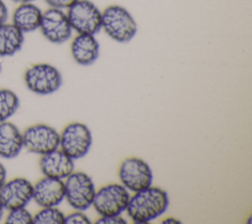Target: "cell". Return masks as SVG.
<instances>
[{
	"mask_svg": "<svg viewBox=\"0 0 252 224\" xmlns=\"http://www.w3.org/2000/svg\"><path fill=\"white\" fill-rule=\"evenodd\" d=\"M169 204L167 192L159 187H148L130 196L126 211L136 223H148L163 214Z\"/></svg>",
	"mask_w": 252,
	"mask_h": 224,
	"instance_id": "obj_1",
	"label": "cell"
},
{
	"mask_svg": "<svg viewBox=\"0 0 252 224\" xmlns=\"http://www.w3.org/2000/svg\"><path fill=\"white\" fill-rule=\"evenodd\" d=\"M101 29L117 42H128L134 38L138 27L130 12L120 5L107 6L101 12Z\"/></svg>",
	"mask_w": 252,
	"mask_h": 224,
	"instance_id": "obj_2",
	"label": "cell"
},
{
	"mask_svg": "<svg viewBox=\"0 0 252 224\" xmlns=\"http://www.w3.org/2000/svg\"><path fill=\"white\" fill-rule=\"evenodd\" d=\"M27 88L37 95L55 93L62 85L59 70L48 63H37L29 67L24 75Z\"/></svg>",
	"mask_w": 252,
	"mask_h": 224,
	"instance_id": "obj_3",
	"label": "cell"
},
{
	"mask_svg": "<svg viewBox=\"0 0 252 224\" xmlns=\"http://www.w3.org/2000/svg\"><path fill=\"white\" fill-rule=\"evenodd\" d=\"M72 30L95 35L101 30V11L90 0H77L66 13Z\"/></svg>",
	"mask_w": 252,
	"mask_h": 224,
	"instance_id": "obj_4",
	"label": "cell"
},
{
	"mask_svg": "<svg viewBox=\"0 0 252 224\" xmlns=\"http://www.w3.org/2000/svg\"><path fill=\"white\" fill-rule=\"evenodd\" d=\"M65 198L77 210L88 209L94 200L95 187L92 178L84 172L71 173L64 182Z\"/></svg>",
	"mask_w": 252,
	"mask_h": 224,
	"instance_id": "obj_5",
	"label": "cell"
},
{
	"mask_svg": "<svg viewBox=\"0 0 252 224\" xmlns=\"http://www.w3.org/2000/svg\"><path fill=\"white\" fill-rule=\"evenodd\" d=\"M130 194L121 184H109L95 190L92 205L100 216L120 215L127 207Z\"/></svg>",
	"mask_w": 252,
	"mask_h": 224,
	"instance_id": "obj_6",
	"label": "cell"
},
{
	"mask_svg": "<svg viewBox=\"0 0 252 224\" xmlns=\"http://www.w3.org/2000/svg\"><path fill=\"white\" fill-rule=\"evenodd\" d=\"M92 133L89 127L81 122L67 124L60 134L59 146L71 159L76 160L86 156L92 146Z\"/></svg>",
	"mask_w": 252,
	"mask_h": 224,
	"instance_id": "obj_7",
	"label": "cell"
},
{
	"mask_svg": "<svg viewBox=\"0 0 252 224\" xmlns=\"http://www.w3.org/2000/svg\"><path fill=\"white\" fill-rule=\"evenodd\" d=\"M118 176L121 185L133 192L146 188L153 183L151 167L147 162L136 157L127 158L121 163Z\"/></svg>",
	"mask_w": 252,
	"mask_h": 224,
	"instance_id": "obj_8",
	"label": "cell"
},
{
	"mask_svg": "<svg viewBox=\"0 0 252 224\" xmlns=\"http://www.w3.org/2000/svg\"><path fill=\"white\" fill-rule=\"evenodd\" d=\"M22 135L24 147L34 154L44 155L59 147L60 134L47 124L39 123L29 126Z\"/></svg>",
	"mask_w": 252,
	"mask_h": 224,
	"instance_id": "obj_9",
	"label": "cell"
},
{
	"mask_svg": "<svg viewBox=\"0 0 252 224\" xmlns=\"http://www.w3.org/2000/svg\"><path fill=\"white\" fill-rule=\"evenodd\" d=\"M39 30L48 41L55 44L67 41L73 32L67 14L56 8H49L42 12Z\"/></svg>",
	"mask_w": 252,
	"mask_h": 224,
	"instance_id": "obj_10",
	"label": "cell"
},
{
	"mask_svg": "<svg viewBox=\"0 0 252 224\" xmlns=\"http://www.w3.org/2000/svg\"><path fill=\"white\" fill-rule=\"evenodd\" d=\"M33 185L25 178L6 181L0 187V201L5 209L26 207L32 199Z\"/></svg>",
	"mask_w": 252,
	"mask_h": 224,
	"instance_id": "obj_11",
	"label": "cell"
},
{
	"mask_svg": "<svg viewBox=\"0 0 252 224\" xmlns=\"http://www.w3.org/2000/svg\"><path fill=\"white\" fill-rule=\"evenodd\" d=\"M65 198L64 182L61 179L44 177L32 189V199L41 207L57 206Z\"/></svg>",
	"mask_w": 252,
	"mask_h": 224,
	"instance_id": "obj_12",
	"label": "cell"
},
{
	"mask_svg": "<svg viewBox=\"0 0 252 224\" xmlns=\"http://www.w3.org/2000/svg\"><path fill=\"white\" fill-rule=\"evenodd\" d=\"M39 168L44 177L63 180L74 172V160L62 150L55 149L41 155Z\"/></svg>",
	"mask_w": 252,
	"mask_h": 224,
	"instance_id": "obj_13",
	"label": "cell"
},
{
	"mask_svg": "<svg viewBox=\"0 0 252 224\" xmlns=\"http://www.w3.org/2000/svg\"><path fill=\"white\" fill-rule=\"evenodd\" d=\"M71 54L80 65L94 63L99 55V43L94 35L78 34L71 42Z\"/></svg>",
	"mask_w": 252,
	"mask_h": 224,
	"instance_id": "obj_14",
	"label": "cell"
},
{
	"mask_svg": "<svg viewBox=\"0 0 252 224\" xmlns=\"http://www.w3.org/2000/svg\"><path fill=\"white\" fill-rule=\"evenodd\" d=\"M23 148V135L19 128L8 120L0 122V157L13 159Z\"/></svg>",
	"mask_w": 252,
	"mask_h": 224,
	"instance_id": "obj_15",
	"label": "cell"
},
{
	"mask_svg": "<svg viewBox=\"0 0 252 224\" xmlns=\"http://www.w3.org/2000/svg\"><path fill=\"white\" fill-rule=\"evenodd\" d=\"M42 11L33 3H21L14 10L12 24L24 34L39 29Z\"/></svg>",
	"mask_w": 252,
	"mask_h": 224,
	"instance_id": "obj_16",
	"label": "cell"
},
{
	"mask_svg": "<svg viewBox=\"0 0 252 224\" xmlns=\"http://www.w3.org/2000/svg\"><path fill=\"white\" fill-rule=\"evenodd\" d=\"M24 33L13 24L0 25V57L12 56L23 46Z\"/></svg>",
	"mask_w": 252,
	"mask_h": 224,
	"instance_id": "obj_17",
	"label": "cell"
},
{
	"mask_svg": "<svg viewBox=\"0 0 252 224\" xmlns=\"http://www.w3.org/2000/svg\"><path fill=\"white\" fill-rule=\"evenodd\" d=\"M19 97L12 90L0 89V122L8 120L19 109Z\"/></svg>",
	"mask_w": 252,
	"mask_h": 224,
	"instance_id": "obj_18",
	"label": "cell"
},
{
	"mask_svg": "<svg viewBox=\"0 0 252 224\" xmlns=\"http://www.w3.org/2000/svg\"><path fill=\"white\" fill-rule=\"evenodd\" d=\"M65 215L56 206L42 207L32 216L33 224H64Z\"/></svg>",
	"mask_w": 252,
	"mask_h": 224,
	"instance_id": "obj_19",
	"label": "cell"
},
{
	"mask_svg": "<svg viewBox=\"0 0 252 224\" xmlns=\"http://www.w3.org/2000/svg\"><path fill=\"white\" fill-rule=\"evenodd\" d=\"M6 224H32V215L26 207L13 208L8 211L5 217Z\"/></svg>",
	"mask_w": 252,
	"mask_h": 224,
	"instance_id": "obj_20",
	"label": "cell"
},
{
	"mask_svg": "<svg viewBox=\"0 0 252 224\" xmlns=\"http://www.w3.org/2000/svg\"><path fill=\"white\" fill-rule=\"evenodd\" d=\"M91 221L89 217L83 212L76 211L67 216H65L64 224H90Z\"/></svg>",
	"mask_w": 252,
	"mask_h": 224,
	"instance_id": "obj_21",
	"label": "cell"
},
{
	"mask_svg": "<svg viewBox=\"0 0 252 224\" xmlns=\"http://www.w3.org/2000/svg\"><path fill=\"white\" fill-rule=\"evenodd\" d=\"M96 224H126L120 215H109V216H100V218L95 222Z\"/></svg>",
	"mask_w": 252,
	"mask_h": 224,
	"instance_id": "obj_22",
	"label": "cell"
},
{
	"mask_svg": "<svg viewBox=\"0 0 252 224\" xmlns=\"http://www.w3.org/2000/svg\"><path fill=\"white\" fill-rule=\"evenodd\" d=\"M47 5L50 6V8H56V9H68L70 6H72L77 0H44Z\"/></svg>",
	"mask_w": 252,
	"mask_h": 224,
	"instance_id": "obj_23",
	"label": "cell"
},
{
	"mask_svg": "<svg viewBox=\"0 0 252 224\" xmlns=\"http://www.w3.org/2000/svg\"><path fill=\"white\" fill-rule=\"evenodd\" d=\"M9 16V11L4 0H0V25L7 22Z\"/></svg>",
	"mask_w": 252,
	"mask_h": 224,
	"instance_id": "obj_24",
	"label": "cell"
},
{
	"mask_svg": "<svg viewBox=\"0 0 252 224\" xmlns=\"http://www.w3.org/2000/svg\"><path fill=\"white\" fill-rule=\"evenodd\" d=\"M6 178H7V171L6 168L4 167V165L0 162V187L4 185V183L6 182Z\"/></svg>",
	"mask_w": 252,
	"mask_h": 224,
	"instance_id": "obj_25",
	"label": "cell"
},
{
	"mask_svg": "<svg viewBox=\"0 0 252 224\" xmlns=\"http://www.w3.org/2000/svg\"><path fill=\"white\" fill-rule=\"evenodd\" d=\"M162 223H180V221H178V220H176L175 218H166L165 220H163L162 221Z\"/></svg>",
	"mask_w": 252,
	"mask_h": 224,
	"instance_id": "obj_26",
	"label": "cell"
},
{
	"mask_svg": "<svg viewBox=\"0 0 252 224\" xmlns=\"http://www.w3.org/2000/svg\"><path fill=\"white\" fill-rule=\"evenodd\" d=\"M15 3L21 4V3H33L36 0H13Z\"/></svg>",
	"mask_w": 252,
	"mask_h": 224,
	"instance_id": "obj_27",
	"label": "cell"
},
{
	"mask_svg": "<svg viewBox=\"0 0 252 224\" xmlns=\"http://www.w3.org/2000/svg\"><path fill=\"white\" fill-rule=\"evenodd\" d=\"M4 206L2 205V203H1V201H0V221H1V219L3 218V214H4Z\"/></svg>",
	"mask_w": 252,
	"mask_h": 224,
	"instance_id": "obj_28",
	"label": "cell"
},
{
	"mask_svg": "<svg viewBox=\"0 0 252 224\" xmlns=\"http://www.w3.org/2000/svg\"><path fill=\"white\" fill-rule=\"evenodd\" d=\"M0 72H1V62H0Z\"/></svg>",
	"mask_w": 252,
	"mask_h": 224,
	"instance_id": "obj_29",
	"label": "cell"
}]
</instances>
